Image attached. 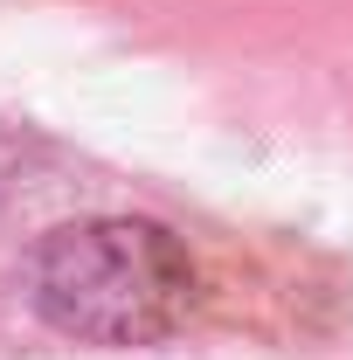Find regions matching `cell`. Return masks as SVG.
<instances>
[{
  "instance_id": "obj_1",
  "label": "cell",
  "mask_w": 353,
  "mask_h": 360,
  "mask_svg": "<svg viewBox=\"0 0 353 360\" xmlns=\"http://www.w3.org/2000/svg\"><path fill=\"white\" fill-rule=\"evenodd\" d=\"M35 305L90 347L167 340L194 305V264L160 222H77L35 250Z\"/></svg>"
}]
</instances>
